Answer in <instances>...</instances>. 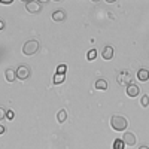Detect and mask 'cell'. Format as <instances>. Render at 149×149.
Returning a JSON list of instances; mask_svg holds the SVG:
<instances>
[{"instance_id": "obj_1", "label": "cell", "mask_w": 149, "mask_h": 149, "mask_svg": "<svg viewBox=\"0 0 149 149\" xmlns=\"http://www.w3.org/2000/svg\"><path fill=\"white\" fill-rule=\"evenodd\" d=\"M128 125V121L127 118L124 116H119V115H113L110 118V127L113 128L115 131H124Z\"/></svg>"}, {"instance_id": "obj_2", "label": "cell", "mask_w": 149, "mask_h": 149, "mask_svg": "<svg viewBox=\"0 0 149 149\" xmlns=\"http://www.w3.org/2000/svg\"><path fill=\"white\" fill-rule=\"evenodd\" d=\"M37 51H39V42L37 40H29V42H26L24 43V46H22V54L24 55H33V54H36Z\"/></svg>"}, {"instance_id": "obj_3", "label": "cell", "mask_w": 149, "mask_h": 149, "mask_svg": "<svg viewBox=\"0 0 149 149\" xmlns=\"http://www.w3.org/2000/svg\"><path fill=\"white\" fill-rule=\"evenodd\" d=\"M26 9L30 14H37V12H40V9H42V3L37 2V0H31V2L26 3Z\"/></svg>"}, {"instance_id": "obj_4", "label": "cell", "mask_w": 149, "mask_h": 149, "mask_svg": "<svg viewBox=\"0 0 149 149\" xmlns=\"http://www.w3.org/2000/svg\"><path fill=\"white\" fill-rule=\"evenodd\" d=\"M15 72H17V78L21 79V81H26V79L30 78V69L27 66H19Z\"/></svg>"}, {"instance_id": "obj_5", "label": "cell", "mask_w": 149, "mask_h": 149, "mask_svg": "<svg viewBox=\"0 0 149 149\" xmlns=\"http://www.w3.org/2000/svg\"><path fill=\"white\" fill-rule=\"evenodd\" d=\"M122 142L125 143L127 146H134L136 142H137V139H136V136L133 133H125V134H124V137H122Z\"/></svg>"}, {"instance_id": "obj_6", "label": "cell", "mask_w": 149, "mask_h": 149, "mask_svg": "<svg viewBox=\"0 0 149 149\" xmlns=\"http://www.w3.org/2000/svg\"><path fill=\"white\" fill-rule=\"evenodd\" d=\"M139 94H140V88L137 85H134V84L127 85V95L128 97H137Z\"/></svg>"}, {"instance_id": "obj_7", "label": "cell", "mask_w": 149, "mask_h": 149, "mask_svg": "<svg viewBox=\"0 0 149 149\" xmlns=\"http://www.w3.org/2000/svg\"><path fill=\"white\" fill-rule=\"evenodd\" d=\"M102 57H103V60H112L113 58V48H112L110 45H107L102 51Z\"/></svg>"}, {"instance_id": "obj_8", "label": "cell", "mask_w": 149, "mask_h": 149, "mask_svg": "<svg viewBox=\"0 0 149 149\" xmlns=\"http://www.w3.org/2000/svg\"><path fill=\"white\" fill-rule=\"evenodd\" d=\"M5 79H6L8 82H14V81L17 79V72H15L14 69H8V70L5 72Z\"/></svg>"}, {"instance_id": "obj_9", "label": "cell", "mask_w": 149, "mask_h": 149, "mask_svg": "<svg viewBox=\"0 0 149 149\" xmlns=\"http://www.w3.org/2000/svg\"><path fill=\"white\" fill-rule=\"evenodd\" d=\"M52 19H54V21H64V19H66V12L61 10V9L52 12Z\"/></svg>"}, {"instance_id": "obj_10", "label": "cell", "mask_w": 149, "mask_h": 149, "mask_svg": "<svg viewBox=\"0 0 149 149\" xmlns=\"http://www.w3.org/2000/svg\"><path fill=\"white\" fill-rule=\"evenodd\" d=\"M137 79L142 81V82L149 81V70H146V69H140V70L137 72Z\"/></svg>"}, {"instance_id": "obj_11", "label": "cell", "mask_w": 149, "mask_h": 149, "mask_svg": "<svg viewBox=\"0 0 149 149\" xmlns=\"http://www.w3.org/2000/svg\"><path fill=\"white\" fill-rule=\"evenodd\" d=\"M95 90H100V91L107 90V82H106L104 79H97V82H95Z\"/></svg>"}, {"instance_id": "obj_12", "label": "cell", "mask_w": 149, "mask_h": 149, "mask_svg": "<svg viewBox=\"0 0 149 149\" xmlns=\"http://www.w3.org/2000/svg\"><path fill=\"white\" fill-rule=\"evenodd\" d=\"M64 79H66V74L55 73V74H54V78H52V82H54L55 85H60V84H63V82H64Z\"/></svg>"}, {"instance_id": "obj_13", "label": "cell", "mask_w": 149, "mask_h": 149, "mask_svg": "<svg viewBox=\"0 0 149 149\" xmlns=\"http://www.w3.org/2000/svg\"><path fill=\"white\" fill-rule=\"evenodd\" d=\"M57 119H58V122L63 124V122L67 119V112H66L64 109H61V110L58 112V113H57Z\"/></svg>"}, {"instance_id": "obj_14", "label": "cell", "mask_w": 149, "mask_h": 149, "mask_svg": "<svg viewBox=\"0 0 149 149\" xmlns=\"http://www.w3.org/2000/svg\"><path fill=\"white\" fill-rule=\"evenodd\" d=\"M97 57V51L95 49H90L88 52H86V60H90V61H94Z\"/></svg>"}, {"instance_id": "obj_15", "label": "cell", "mask_w": 149, "mask_h": 149, "mask_svg": "<svg viewBox=\"0 0 149 149\" xmlns=\"http://www.w3.org/2000/svg\"><path fill=\"white\" fill-rule=\"evenodd\" d=\"M125 148V143L122 142V139H116L113 142V149H124Z\"/></svg>"}, {"instance_id": "obj_16", "label": "cell", "mask_w": 149, "mask_h": 149, "mask_svg": "<svg viewBox=\"0 0 149 149\" xmlns=\"http://www.w3.org/2000/svg\"><path fill=\"white\" fill-rule=\"evenodd\" d=\"M140 104H142L143 107H148V106H149V95H142V98H140Z\"/></svg>"}, {"instance_id": "obj_17", "label": "cell", "mask_w": 149, "mask_h": 149, "mask_svg": "<svg viewBox=\"0 0 149 149\" xmlns=\"http://www.w3.org/2000/svg\"><path fill=\"white\" fill-rule=\"evenodd\" d=\"M66 72H67V66L66 64H60L57 67V73H60V74H66Z\"/></svg>"}, {"instance_id": "obj_18", "label": "cell", "mask_w": 149, "mask_h": 149, "mask_svg": "<svg viewBox=\"0 0 149 149\" xmlns=\"http://www.w3.org/2000/svg\"><path fill=\"white\" fill-rule=\"evenodd\" d=\"M6 113H8V110H6L5 107H2V106H0V121L6 118Z\"/></svg>"}, {"instance_id": "obj_19", "label": "cell", "mask_w": 149, "mask_h": 149, "mask_svg": "<svg viewBox=\"0 0 149 149\" xmlns=\"http://www.w3.org/2000/svg\"><path fill=\"white\" fill-rule=\"evenodd\" d=\"M6 116H8V119H14V112H10V110H8V113H6Z\"/></svg>"}, {"instance_id": "obj_20", "label": "cell", "mask_w": 149, "mask_h": 149, "mask_svg": "<svg viewBox=\"0 0 149 149\" xmlns=\"http://www.w3.org/2000/svg\"><path fill=\"white\" fill-rule=\"evenodd\" d=\"M5 131H6V128H5L3 125H0V136H2V134H3Z\"/></svg>"}, {"instance_id": "obj_21", "label": "cell", "mask_w": 149, "mask_h": 149, "mask_svg": "<svg viewBox=\"0 0 149 149\" xmlns=\"http://www.w3.org/2000/svg\"><path fill=\"white\" fill-rule=\"evenodd\" d=\"M3 29H5V22L0 19V30H3Z\"/></svg>"}, {"instance_id": "obj_22", "label": "cell", "mask_w": 149, "mask_h": 149, "mask_svg": "<svg viewBox=\"0 0 149 149\" xmlns=\"http://www.w3.org/2000/svg\"><path fill=\"white\" fill-rule=\"evenodd\" d=\"M12 2H0V5H10Z\"/></svg>"}, {"instance_id": "obj_23", "label": "cell", "mask_w": 149, "mask_h": 149, "mask_svg": "<svg viewBox=\"0 0 149 149\" xmlns=\"http://www.w3.org/2000/svg\"><path fill=\"white\" fill-rule=\"evenodd\" d=\"M139 149H149V146H145V145H143V146H140Z\"/></svg>"}]
</instances>
